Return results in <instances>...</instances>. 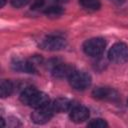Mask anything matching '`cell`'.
Listing matches in <instances>:
<instances>
[{"mask_svg": "<svg viewBox=\"0 0 128 128\" xmlns=\"http://www.w3.org/2000/svg\"><path fill=\"white\" fill-rule=\"evenodd\" d=\"M54 113L55 111L52 107V104H48L46 106L36 108L35 111L31 114V119L36 124H44L53 117Z\"/></svg>", "mask_w": 128, "mask_h": 128, "instance_id": "cell-6", "label": "cell"}, {"mask_svg": "<svg viewBox=\"0 0 128 128\" xmlns=\"http://www.w3.org/2000/svg\"><path fill=\"white\" fill-rule=\"evenodd\" d=\"M64 12L63 8L60 7V6H57V5H52V6H49L47 7L45 10H44V13L49 16V17H58L60 15H62Z\"/></svg>", "mask_w": 128, "mask_h": 128, "instance_id": "cell-15", "label": "cell"}, {"mask_svg": "<svg viewBox=\"0 0 128 128\" xmlns=\"http://www.w3.org/2000/svg\"><path fill=\"white\" fill-rule=\"evenodd\" d=\"M92 96L99 100L116 101L119 98L118 93L110 87H96L92 91Z\"/></svg>", "mask_w": 128, "mask_h": 128, "instance_id": "cell-7", "label": "cell"}, {"mask_svg": "<svg viewBox=\"0 0 128 128\" xmlns=\"http://www.w3.org/2000/svg\"><path fill=\"white\" fill-rule=\"evenodd\" d=\"M47 67L51 70L52 75L56 78H69L76 71L74 66L55 59L49 61Z\"/></svg>", "mask_w": 128, "mask_h": 128, "instance_id": "cell-1", "label": "cell"}, {"mask_svg": "<svg viewBox=\"0 0 128 128\" xmlns=\"http://www.w3.org/2000/svg\"><path fill=\"white\" fill-rule=\"evenodd\" d=\"M106 41L101 37L91 38L84 42L83 51L90 57H99L105 50Z\"/></svg>", "mask_w": 128, "mask_h": 128, "instance_id": "cell-2", "label": "cell"}, {"mask_svg": "<svg viewBox=\"0 0 128 128\" xmlns=\"http://www.w3.org/2000/svg\"><path fill=\"white\" fill-rule=\"evenodd\" d=\"M5 3H6V0H0V7H1V8L4 7Z\"/></svg>", "mask_w": 128, "mask_h": 128, "instance_id": "cell-19", "label": "cell"}, {"mask_svg": "<svg viewBox=\"0 0 128 128\" xmlns=\"http://www.w3.org/2000/svg\"><path fill=\"white\" fill-rule=\"evenodd\" d=\"M79 3L83 8L89 11H96L101 6L99 0H79Z\"/></svg>", "mask_w": 128, "mask_h": 128, "instance_id": "cell-14", "label": "cell"}, {"mask_svg": "<svg viewBox=\"0 0 128 128\" xmlns=\"http://www.w3.org/2000/svg\"><path fill=\"white\" fill-rule=\"evenodd\" d=\"M74 106L75 105L73 104V102L67 98H58V99L54 100V102L52 103V107H53L54 111L58 112V113L70 111Z\"/></svg>", "mask_w": 128, "mask_h": 128, "instance_id": "cell-10", "label": "cell"}, {"mask_svg": "<svg viewBox=\"0 0 128 128\" xmlns=\"http://www.w3.org/2000/svg\"><path fill=\"white\" fill-rule=\"evenodd\" d=\"M70 119L75 123H82L89 118V110L85 106L75 105L70 110Z\"/></svg>", "mask_w": 128, "mask_h": 128, "instance_id": "cell-8", "label": "cell"}, {"mask_svg": "<svg viewBox=\"0 0 128 128\" xmlns=\"http://www.w3.org/2000/svg\"><path fill=\"white\" fill-rule=\"evenodd\" d=\"M55 2H58V3H64V2H67L68 0H53Z\"/></svg>", "mask_w": 128, "mask_h": 128, "instance_id": "cell-20", "label": "cell"}, {"mask_svg": "<svg viewBox=\"0 0 128 128\" xmlns=\"http://www.w3.org/2000/svg\"><path fill=\"white\" fill-rule=\"evenodd\" d=\"M12 68L15 71L25 72V73H36L37 68L36 65L29 59V60H21L17 59L12 62Z\"/></svg>", "mask_w": 128, "mask_h": 128, "instance_id": "cell-9", "label": "cell"}, {"mask_svg": "<svg viewBox=\"0 0 128 128\" xmlns=\"http://www.w3.org/2000/svg\"><path fill=\"white\" fill-rule=\"evenodd\" d=\"M127 103H128V101H127Z\"/></svg>", "mask_w": 128, "mask_h": 128, "instance_id": "cell-21", "label": "cell"}, {"mask_svg": "<svg viewBox=\"0 0 128 128\" xmlns=\"http://www.w3.org/2000/svg\"><path fill=\"white\" fill-rule=\"evenodd\" d=\"M69 84L75 90H85L91 84V76L83 71H75L69 78Z\"/></svg>", "mask_w": 128, "mask_h": 128, "instance_id": "cell-4", "label": "cell"}, {"mask_svg": "<svg viewBox=\"0 0 128 128\" xmlns=\"http://www.w3.org/2000/svg\"><path fill=\"white\" fill-rule=\"evenodd\" d=\"M40 48L48 51H59L65 48L66 46V40L59 36H47L44 39L41 40L39 43Z\"/></svg>", "mask_w": 128, "mask_h": 128, "instance_id": "cell-5", "label": "cell"}, {"mask_svg": "<svg viewBox=\"0 0 128 128\" xmlns=\"http://www.w3.org/2000/svg\"><path fill=\"white\" fill-rule=\"evenodd\" d=\"M30 0H11V5L15 8H21L29 3Z\"/></svg>", "mask_w": 128, "mask_h": 128, "instance_id": "cell-17", "label": "cell"}, {"mask_svg": "<svg viewBox=\"0 0 128 128\" xmlns=\"http://www.w3.org/2000/svg\"><path fill=\"white\" fill-rule=\"evenodd\" d=\"M13 83L10 80L4 79L0 83V96L2 98H6L10 96L13 92Z\"/></svg>", "mask_w": 128, "mask_h": 128, "instance_id": "cell-12", "label": "cell"}, {"mask_svg": "<svg viewBox=\"0 0 128 128\" xmlns=\"http://www.w3.org/2000/svg\"><path fill=\"white\" fill-rule=\"evenodd\" d=\"M43 5H44V0H35L34 3H33L32 6H31V8H32V9H39V8H41Z\"/></svg>", "mask_w": 128, "mask_h": 128, "instance_id": "cell-18", "label": "cell"}, {"mask_svg": "<svg viewBox=\"0 0 128 128\" xmlns=\"http://www.w3.org/2000/svg\"><path fill=\"white\" fill-rule=\"evenodd\" d=\"M110 61L116 64H123L128 61V45L123 42L115 43L108 52Z\"/></svg>", "mask_w": 128, "mask_h": 128, "instance_id": "cell-3", "label": "cell"}, {"mask_svg": "<svg viewBox=\"0 0 128 128\" xmlns=\"http://www.w3.org/2000/svg\"><path fill=\"white\" fill-rule=\"evenodd\" d=\"M87 126L89 127H93V128H105L108 126L107 122L104 120V119H101V118H96V119H93L91 120Z\"/></svg>", "mask_w": 128, "mask_h": 128, "instance_id": "cell-16", "label": "cell"}, {"mask_svg": "<svg viewBox=\"0 0 128 128\" xmlns=\"http://www.w3.org/2000/svg\"><path fill=\"white\" fill-rule=\"evenodd\" d=\"M37 91H38V90H37L35 87H33V86H28V87H26V88L22 91V93H21V95H20V101H21L23 104L28 105L29 102H30V100L32 99V97L34 96V94H35Z\"/></svg>", "mask_w": 128, "mask_h": 128, "instance_id": "cell-13", "label": "cell"}, {"mask_svg": "<svg viewBox=\"0 0 128 128\" xmlns=\"http://www.w3.org/2000/svg\"><path fill=\"white\" fill-rule=\"evenodd\" d=\"M49 104V97L47 94H45L44 92L41 91H37L34 96L32 97V99L29 102V106L33 107V108H40L43 106H46Z\"/></svg>", "mask_w": 128, "mask_h": 128, "instance_id": "cell-11", "label": "cell"}]
</instances>
